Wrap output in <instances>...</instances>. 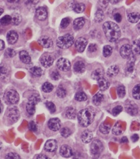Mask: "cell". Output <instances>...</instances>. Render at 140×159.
Listing matches in <instances>:
<instances>
[{
    "instance_id": "be15d7a7",
    "label": "cell",
    "mask_w": 140,
    "mask_h": 159,
    "mask_svg": "<svg viewBox=\"0 0 140 159\" xmlns=\"http://www.w3.org/2000/svg\"><path fill=\"white\" fill-rule=\"evenodd\" d=\"M8 2L11 3V4H15V3H18L20 1V0H7Z\"/></svg>"
},
{
    "instance_id": "f546056e",
    "label": "cell",
    "mask_w": 140,
    "mask_h": 159,
    "mask_svg": "<svg viewBox=\"0 0 140 159\" xmlns=\"http://www.w3.org/2000/svg\"><path fill=\"white\" fill-rule=\"evenodd\" d=\"M31 74L34 77H40L43 74L42 69L38 66H33L29 70Z\"/></svg>"
},
{
    "instance_id": "94428289",
    "label": "cell",
    "mask_w": 140,
    "mask_h": 159,
    "mask_svg": "<svg viewBox=\"0 0 140 159\" xmlns=\"http://www.w3.org/2000/svg\"><path fill=\"white\" fill-rule=\"evenodd\" d=\"M108 1H109V2L112 4H117L120 0H108Z\"/></svg>"
},
{
    "instance_id": "91938a15",
    "label": "cell",
    "mask_w": 140,
    "mask_h": 159,
    "mask_svg": "<svg viewBox=\"0 0 140 159\" xmlns=\"http://www.w3.org/2000/svg\"><path fill=\"white\" fill-rule=\"evenodd\" d=\"M0 42H1V48H0V49H1V51H2L5 48V43L2 39L0 41Z\"/></svg>"
},
{
    "instance_id": "60d3db41",
    "label": "cell",
    "mask_w": 140,
    "mask_h": 159,
    "mask_svg": "<svg viewBox=\"0 0 140 159\" xmlns=\"http://www.w3.org/2000/svg\"><path fill=\"white\" fill-rule=\"evenodd\" d=\"M54 89V86L50 82H45L42 86V90L45 93H50Z\"/></svg>"
},
{
    "instance_id": "ac0fdd59",
    "label": "cell",
    "mask_w": 140,
    "mask_h": 159,
    "mask_svg": "<svg viewBox=\"0 0 140 159\" xmlns=\"http://www.w3.org/2000/svg\"><path fill=\"white\" fill-rule=\"evenodd\" d=\"M81 139L83 143L87 144V143H90L92 140L93 134L91 131L89 130H86L83 131V133L81 134Z\"/></svg>"
},
{
    "instance_id": "7c38bea8",
    "label": "cell",
    "mask_w": 140,
    "mask_h": 159,
    "mask_svg": "<svg viewBox=\"0 0 140 159\" xmlns=\"http://www.w3.org/2000/svg\"><path fill=\"white\" fill-rule=\"evenodd\" d=\"M54 58L52 55L47 53L43 55L40 60L42 66L45 68L50 67L54 63Z\"/></svg>"
},
{
    "instance_id": "d6986e66",
    "label": "cell",
    "mask_w": 140,
    "mask_h": 159,
    "mask_svg": "<svg viewBox=\"0 0 140 159\" xmlns=\"http://www.w3.org/2000/svg\"><path fill=\"white\" fill-rule=\"evenodd\" d=\"M85 20L83 17H79L76 18L73 22V28L75 30H79L84 26Z\"/></svg>"
},
{
    "instance_id": "9f6ffc18",
    "label": "cell",
    "mask_w": 140,
    "mask_h": 159,
    "mask_svg": "<svg viewBox=\"0 0 140 159\" xmlns=\"http://www.w3.org/2000/svg\"><path fill=\"white\" fill-rule=\"evenodd\" d=\"M7 69L5 67V65H3V64H1V76H3V75H6L7 74Z\"/></svg>"
},
{
    "instance_id": "681fc988",
    "label": "cell",
    "mask_w": 140,
    "mask_h": 159,
    "mask_svg": "<svg viewBox=\"0 0 140 159\" xmlns=\"http://www.w3.org/2000/svg\"><path fill=\"white\" fill-rule=\"evenodd\" d=\"M98 50V46L95 43H91L89 45L88 51L91 53L95 52Z\"/></svg>"
},
{
    "instance_id": "4fadbf2b",
    "label": "cell",
    "mask_w": 140,
    "mask_h": 159,
    "mask_svg": "<svg viewBox=\"0 0 140 159\" xmlns=\"http://www.w3.org/2000/svg\"><path fill=\"white\" fill-rule=\"evenodd\" d=\"M57 147L58 143L57 141L54 139H50L47 140L45 143L44 149L47 152L52 153L55 152L57 150Z\"/></svg>"
},
{
    "instance_id": "6125c7cd",
    "label": "cell",
    "mask_w": 140,
    "mask_h": 159,
    "mask_svg": "<svg viewBox=\"0 0 140 159\" xmlns=\"http://www.w3.org/2000/svg\"><path fill=\"white\" fill-rule=\"evenodd\" d=\"M37 159H49V157H48L47 156H46L42 154V155H39V156H37Z\"/></svg>"
},
{
    "instance_id": "8992f818",
    "label": "cell",
    "mask_w": 140,
    "mask_h": 159,
    "mask_svg": "<svg viewBox=\"0 0 140 159\" xmlns=\"http://www.w3.org/2000/svg\"><path fill=\"white\" fill-rule=\"evenodd\" d=\"M6 99L11 105L16 104L19 101V95L15 90H10L7 92L5 96Z\"/></svg>"
},
{
    "instance_id": "4316f807",
    "label": "cell",
    "mask_w": 140,
    "mask_h": 159,
    "mask_svg": "<svg viewBox=\"0 0 140 159\" xmlns=\"http://www.w3.org/2000/svg\"><path fill=\"white\" fill-rule=\"evenodd\" d=\"M98 84L99 89L102 91H104L108 89L110 86L109 80L104 78V77L98 80Z\"/></svg>"
},
{
    "instance_id": "bcb514c9",
    "label": "cell",
    "mask_w": 140,
    "mask_h": 159,
    "mask_svg": "<svg viewBox=\"0 0 140 159\" xmlns=\"http://www.w3.org/2000/svg\"><path fill=\"white\" fill-rule=\"evenodd\" d=\"M4 55L7 58H12L15 56L16 52L11 48H8L6 49Z\"/></svg>"
},
{
    "instance_id": "11a10c76",
    "label": "cell",
    "mask_w": 140,
    "mask_h": 159,
    "mask_svg": "<svg viewBox=\"0 0 140 159\" xmlns=\"http://www.w3.org/2000/svg\"><path fill=\"white\" fill-rule=\"evenodd\" d=\"M113 18H114V20L118 23L120 22L122 20V16L120 13H116L113 16Z\"/></svg>"
},
{
    "instance_id": "e7e4bbea",
    "label": "cell",
    "mask_w": 140,
    "mask_h": 159,
    "mask_svg": "<svg viewBox=\"0 0 140 159\" xmlns=\"http://www.w3.org/2000/svg\"><path fill=\"white\" fill-rule=\"evenodd\" d=\"M137 29L138 30V31L140 32V21L138 22V24H137Z\"/></svg>"
},
{
    "instance_id": "db71d44e",
    "label": "cell",
    "mask_w": 140,
    "mask_h": 159,
    "mask_svg": "<svg viewBox=\"0 0 140 159\" xmlns=\"http://www.w3.org/2000/svg\"><path fill=\"white\" fill-rule=\"evenodd\" d=\"M51 78H52L53 80H57L60 78V74H59V73L57 71L54 70L52 73Z\"/></svg>"
},
{
    "instance_id": "836d02e7",
    "label": "cell",
    "mask_w": 140,
    "mask_h": 159,
    "mask_svg": "<svg viewBox=\"0 0 140 159\" xmlns=\"http://www.w3.org/2000/svg\"><path fill=\"white\" fill-rule=\"evenodd\" d=\"M110 129H111L110 125H109L108 124H106L104 123H102L99 128V130L100 133H102L104 134H108L110 132Z\"/></svg>"
},
{
    "instance_id": "277c9868",
    "label": "cell",
    "mask_w": 140,
    "mask_h": 159,
    "mask_svg": "<svg viewBox=\"0 0 140 159\" xmlns=\"http://www.w3.org/2000/svg\"><path fill=\"white\" fill-rule=\"evenodd\" d=\"M90 150L91 153L93 156H99L104 150V144L100 140H93L91 144Z\"/></svg>"
},
{
    "instance_id": "ab89813d",
    "label": "cell",
    "mask_w": 140,
    "mask_h": 159,
    "mask_svg": "<svg viewBox=\"0 0 140 159\" xmlns=\"http://www.w3.org/2000/svg\"><path fill=\"white\" fill-rule=\"evenodd\" d=\"M56 93H57V95L58 96V98H64V97H66V96L67 95V91L62 86L60 85L58 86V88H57Z\"/></svg>"
},
{
    "instance_id": "30bf717a",
    "label": "cell",
    "mask_w": 140,
    "mask_h": 159,
    "mask_svg": "<svg viewBox=\"0 0 140 159\" xmlns=\"http://www.w3.org/2000/svg\"><path fill=\"white\" fill-rule=\"evenodd\" d=\"M88 45V41L84 37H79L75 43V47L79 52H83Z\"/></svg>"
},
{
    "instance_id": "52a82bcc",
    "label": "cell",
    "mask_w": 140,
    "mask_h": 159,
    "mask_svg": "<svg viewBox=\"0 0 140 159\" xmlns=\"http://www.w3.org/2000/svg\"><path fill=\"white\" fill-rule=\"evenodd\" d=\"M6 116L11 122L15 123L19 118V111H18L16 107H11L7 111Z\"/></svg>"
},
{
    "instance_id": "03108f58",
    "label": "cell",
    "mask_w": 140,
    "mask_h": 159,
    "mask_svg": "<svg viewBox=\"0 0 140 159\" xmlns=\"http://www.w3.org/2000/svg\"><path fill=\"white\" fill-rule=\"evenodd\" d=\"M1 13H0V14L1 15V14H2V13H3V9L2 8H1Z\"/></svg>"
},
{
    "instance_id": "7dc6e473",
    "label": "cell",
    "mask_w": 140,
    "mask_h": 159,
    "mask_svg": "<svg viewBox=\"0 0 140 159\" xmlns=\"http://www.w3.org/2000/svg\"><path fill=\"white\" fill-rule=\"evenodd\" d=\"M70 22H71V20L69 18H64L62 19V21L61 22L60 26L63 29H65L70 25Z\"/></svg>"
},
{
    "instance_id": "e575fe53",
    "label": "cell",
    "mask_w": 140,
    "mask_h": 159,
    "mask_svg": "<svg viewBox=\"0 0 140 159\" xmlns=\"http://www.w3.org/2000/svg\"><path fill=\"white\" fill-rule=\"evenodd\" d=\"M66 115L68 119H74L77 116V111L73 107H69L66 111Z\"/></svg>"
},
{
    "instance_id": "816d5d0a",
    "label": "cell",
    "mask_w": 140,
    "mask_h": 159,
    "mask_svg": "<svg viewBox=\"0 0 140 159\" xmlns=\"http://www.w3.org/2000/svg\"><path fill=\"white\" fill-rule=\"evenodd\" d=\"M29 128L30 129V130H31L32 132H36L37 130V126L36 125V123L34 122H31L29 124Z\"/></svg>"
},
{
    "instance_id": "c3c4849f",
    "label": "cell",
    "mask_w": 140,
    "mask_h": 159,
    "mask_svg": "<svg viewBox=\"0 0 140 159\" xmlns=\"http://www.w3.org/2000/svg\"><path fill=\"white\" fill-rule=\"evenodd\" d=\"M5 159H21V157L15 153H10L7 154L5 157Z\"/></svg>"
},
{
    "instance_id": "5b68a950",
    "label": "cell",
    "mask_w": 140,
    "mask_h": 159,
    "mask_svg": "<svg viewBox=\"0 0 140 159\" xmlns=\"http://www.w3.org/2000/svg\"><path fill=\"white\" fill-rule=\"evenodd\" d=\"M125 109L129 115L131 116H135L137 115L138 107L134 101H127L125 103Z\"/></svg>"
},
{
    "instance_id": "cb8c5ba5",
    "label": "cell",
    "mask_w": 140,
    "mask_h": 159,
    "mask_svg": "<svg viewBox=\"0 0 140 159\" xmlns=\"http://www.w3.org/2000/svg\"><path fill=\"white\" fill-rule=\"evenodd\" d=\"M123 132H124V128L122 126L121 123L120 122L116 123L114 127L112 129V133L116 136H119L123 134Z\"/></svg>"
},
{
    "instance_id": "ba28073f",
    "label": "cell",
    "mask_w": 140,
    "mask_h": 159,
    "mask_svg": "<svg viewBox=\"0 0 140 159\" xmlns=\"http://www.w3.org/2000/svg\"><path fill=\"white\" fill-rule=\"evenodd\" d=\"M120 55L123 59H129L133 55L131 45L128 43L123 45L120 49Z\"/></svg>"
},
{
    "instance_id": "6da1fadb",
    "label": "cell",
    "mask_w": 140,
    "mask_h": 159,
    "mask_svg": "<svg viewBox=\"0 0 140 159\" xmlns=\"http://www.w3.org/2000/svg\"><path fill=\"white\" fill-rule=\"evenodd\" d=\"M102 28L105 37L111 43L117 41L121 36V30L119 26L113 22H104Z\"/></svg>"
},
{
    "instance_id": "ffe728a7",
    "label": "cell",
    "mask_w": 140,
    "mask_h": 159,
    "mask_svg": "<svg viewBox=\"0 0 140 159\" xmlns=\"http://www.w3.org/2000/svg\"><path fill=\"white\" fill-rule=\"evenodd\" d=\"M19 59L25 64H29L31 62V58L26 51H21L19 52Z\"/></svg>"
},
{
    "instance_id": "9a60e30c",
    "label": "cell",
    "mask_w": 140,
    "mask_h": 159,
    "mask_svg": "<svg viewBox=\"0 0 140 159\" xmlns=\"http://www.w3.org/2000/svg\"><path fill=\"white\" fill-rule=\"evenodd\" d=\"M35 16L37 19L39 21H43L46 20L47 18V12L46 9L43 7H39L36 10Z\"/></svg>"
},
{
    "instance_id": "8fae6325",
    "label": "cell",
    "mask_w": 140,
    "mask_h": 159,
    "mask_svg": "<svg viewBox=\"0 0 140 159\" xmlns=\"http://www.w3.org/2000/svg\"><path fill=\"white\" fill-rule=\"evenodd\" d=\"M61 121L58 118H52L48 122V127L53 132H56L61 128Z\"/></svg>"
},
{
    "instance_id": "b9f144b4",
    "label": "cell",
    "mask_w": 140,
    "mask_h": 159,
    "mask_svg": "<svg viewBox=\"0 0 140 159\" xmlns=\"http://www.w3.org/2000/svg\"><path fill=\"white\" fill-rule=\"evenodd\" d=\"M117 93L120 98H123L125 95V88L123 85H119L117 88Z\"/></svg>"
},
{
    "instance_id": "680465c9",
    "label": "cell",
    "mask_w": 140,
    "mask_h": 159,
    "mask_svg": "<svg viewBox=\"0 0 140 159\" xmlns=\"http://www.w3.org/2000/svg\"><path fill=\"white\" fill-rule=\"evenodd\" d=\"M128 142H129V140L126 137H123L121 139V143H128Z\"/></svg>"
},
{
    "instance_id": "f907efd6",
    "label": "cell",
    "mask_w": 140,
    "mask_h": 159,
    "mask_svg": "<svg viewBox=\"0 0 140 159\" xmlns=\"http://www.w3.org/2000/svg\"><path fill=\"white\" fill-rule=\"evenodd\" d=\"M29 100L34 101L35 103H38L40 101V98L39 95H37V94H33L32 95L30 96Z\"/></svg>"
},
{
    "instance_id": "ee69618b",
    "label": "cell",
    "mask_w": 140,
    "mask_h": 159,
    "mask_svg": "<svg viewBox=\"0 0 140 159\" xmlns=\"http://www.w3.org/2000/svg\"><path fill=\"white\" fill-rule=\"evenodd\" d=\"M123 107L120 105L115 106L114 108H113L112 111V114L114 116H117L119 115L120 113L123 111Z\"/></svg>"
},
{
    "instance_id": "9c48e42d",
    "label": "cell",
    "mask_w": 140,
    "mask_h": 159,
    "mask_svg": "<svg viewBox=\"0 0 140 159\" xmlns=\"http://www.w3.org/2000/svg\"><path fill=\"white\" fill-rule=\"evenodd\" d=\"M57 66L59 70L66 72L71 68V63L67 59L61 58L57 61Z\"/></svg>"
},
{
    "instance_id": "f35d334b",
    "label": "cell",
    "mask_w": 140,
    "mask_h": 159,
    "mask_svg": "<svg viewBox=\"0 0 140 159\" xmlns=\"http://www.w3.org/2000/svg\"><path fill=\"white\" fill-rule=\"evenodd\" d=\"M75 99L78 102H83L87 100V96L83 92H78L75 95Z\"/></svg>"
},
{
    "instance_id": "4dcf8cb0",
    "label": "cell",
    "mask_w": 140,
    "mask_h": 159,
    "mask_svg": "<svg viewBox=\"0 0 140 159\" xmlns=\"http://www.w3.org/2000/svg\"><path fill=\"white\" fill-rule=\"evenodd\" d=\"M73 9L77 13H82L85 9V5L83 3L75 2L73 4Z\"/></svg>"
},
{
    "instance_id": "e0dca14e",
    "label": "cell",
    "mask_w": 140,
    "mask_h": 159,
    "mask_svg": "<svg viewBox=\"0 0 140 159\" xmlns=\"http://www.w3.org/2000/svg\"><path fill=\"white\" fill-rule=\"evenodd\" d=\"M18 39V34L15 31H10L6 35V40L10 45L15 43Z\"/></svg>"
},
{
    "instance_id": "74e56055",
    "label": "cell",
    "mask_w": 140,
    "mask_h": 159,
    "mask_svg": "<svg viewBox=\"0 0 140 159\" xmlns=\"http://www.w3.org/2000/svg\"><path fill=\"white\" fill-rule=\"evenodd\" d=\"M113 52V48L110 46L109 45H106L104 46V49H103V55L104 57L108 58L109 57L112 53Z\"/></svg>"
},
{
    "instance_id": "6f0895ef",
    "label": "cell",
    "mask_w": 140,
    "mask_h": 159,
    "mask_svg": "<svg viewBox=\"0 0 140 159\" xmlns=\"http://www.w3.org/2000/svg\"><path fill=\"white\" fill-rule=\"evenodd\" d=\"M139 136L137 134H134L131 137V139L133 141V142H136L139 140Z\"/></svg>"
},
{
    "instance_id": "7bdbcfd3",
    "label": "cell",
    "mask_w": 140,
    "mask_h": 159,
    "mask_svg": "<svg viewBox=\"0 0 140 159\" xmlns=\"http://www.w3.org/2000/svg\"><path fill=\"white\" fill-rule=\"evenodd\" d=\"M60 134L63 138H67L71 135V131L68 127H62L60 130Z\"/></svg>"
},
{
    "instance_id": "f5cc1de1",
    "label": "cell",
    "mask_w": 140,
    "mask_h": 159,
    "mask_svg": "<svg viewBox=\"0 0 140 159\" xmlns=\"http://www.w3.org/2000/svg\"><path fill=\"white\" fill-rule=\"evenodd\" d=\"M108 2L109 1L108 0H101L99 1V6L101 8V10L106 8V7L108 6Z\"/></svg>"
},
{
    "instance_id": "f1b7e54d",
    "label": "cell",
    "mask_w": 140,
    "mask_h": 159,
    "mask_svg": "<svg viewBox=\"0 0 140 159\" xmlns=\"http://www.w3.org/2000/svg\"><path fill=\"white\" fill-rule=\"evenodd\" d=\"M104 96L100 93H98L95 95L92 99L93 103L95 106H98L100 105L104 101Z\"/></svg>"
},
{
    "instance_id": "2e32d148",
    "label": "cell",
    "mask_w": 140,
    "mask_h": 159,
    "mask_svg": "<svg viewBox=\"0 0 140 159\" xmlns=\"http://www.w3.org/2000/svg\"><path fill=\"white\" fill-rule=\"evenodd\" d=\"M60 155L66 158H68L73 156V150L67 144H64L61 146L60 148Z\"/></svg>"
},
{
    "instance_id": "603a6c76",
    "label": "cell",
    "mask_w": 140,
    "mask_h": 159,
    "mask_svg": "<svg viewBox=\"0 0 140 159\" xmlns=\"http://www.w3.org/2000/svg\"><path fill=\"white\" fill-rule=\"evenodd\" d=\"M85 65L83 61H77L74 65V70L77 74H82L85 70Z\"/></svg>"
},
{
    "instance_id": "d590c367",
    "label": "cell",
    "mask_w": 140,
    "mask_h": 159,
    "mask_svg": "<svg viewBox=\"0 0 140 159\" xmlns=\"http://www.w3.org/2000/svg\"><path fill=\"white\" fill-rule=\"evenodd\" d=\"M22 21V16L20 14L15 13L12 16V24L14 25H18Z\"/></svg>"
},
{
    "instance_id": "d4e9b609",
    "label": "cell",
    "mask_w": 140,
    "mask_h": 159,
    "mask_svg": "<svg viewBox=\"0 0 140 159\" xmlns=\"http://www.w3.org/2000/svg\"><path fill=\"white\" fill-rule=\"evenodd\" d=\"M104 70L101 68H98L93 70L91 74V78L92 79L96 80H99L102 78L104 77Z\"/></svg>"
},
{
    "instance_id": "8d00e7d4",
    "label": "cell",
    "mask_w": 140,
    "mask_h": 159,
    "mask_svg": "<svg viewBox=\"0 0 140 159\" xmlns=\"http://www.w3.org/2000/svg\"><path fill=\"white\" fill-rule=\"evenodd\" d=\"M0 23L2 26H6L12 23V16H5L2 17L0 20Z\"/></svg>"
},
{
    "instance_id": "3957f363",
    "label": "cell",
    "mask_w": 140,
    "mask_h": 159,
    "mask_svg": "<svg viewBox=\"0 0 140 159\" xmlns=\"http://www.w3.org/2000/svg\"><path fill=\"white\" fill-rule=\"evenodd\" d=\"M74 43V38L71 34H66L58 38L56 41L57 47L61 49H66L71 47Z\"/></svg>"
},
{
    "instance_id": "484cf974",
    "label": "cell",
    "mask_w": 140,
    "mask_h": 159,
    "mask_svg": "<svg viewBox=\"0 0 140 159\" xmlns=\"http://www.w3.org/2000/svg\"><path fill=\"white\" fill-rule=\"evenodd\" d=\"M127 20L131 23H137L140 20V14L137 12H131L127 16Z\"/></svg>"
},
{
    "instance_id": "7402d4cb",
    "label": "cell",
    "mask_w": 140,
    "mask_h": 159,
    "mask_svg": "<svg viewBox=\"0 0 140 159\" xmlns=\"http://www.w3.org/2000/svg\"><path fill=\"white\" fill-rule=\"evenodd\" d=\"M34 101L29 100V102L27 103L26 106V111L30 115H33L36 111V105Z\"/></svg>"
},
{
    "instance_id": "44dd1931",
    "label": "cell",
    "mask_w": 140,
    "mask_h": 159,
    "mask_svg": "<svg viewBox=\"0 0 140 159\" xmlns=\"http://www.w3.org/2000/svg\"><path fill=\"white\" fill-rule=\"evenodd\" d=\"M119 67L117 65H113L110 66L108 69L107 75L110 78H112V77H114L116 75H117L119 73Z\"/></svg>"
},
{
    "instance_id": "83f0119b",
    "label": "cell",
    "mask_w": 140,
    "mask_h": 159,
    "mask_svg": "<svg viewBox=\"0 0 140 159\" xmlns=\"http://www.w3.org/2000/svg\"><path fill=\"white\" fill-rule=\"evenodd\" d=\"M131 48L133 55L140 54V38L133 41L131 45Z\"/></svg>"
},
{
    "instance_id": "f6af8a7d",
    "label": "cell",
    "mask_w": 140,
    "mask_h": 159,
    "mask_svg": "<svg viewBox=\"0 0 140 159\" xmlns=\"http://www.w3.org/2000/svg\"><path fill=\"white\" fill-rule=\"evenodd\" d=\"M46 106L47 108L48 109V110L50 111L52 113H54L56 111V107L55 105L52 102H47L46 103Z\"/></svg>"
},
{
    "instance_id": "5bb4252c",
    "label": "cell",
    "mask_w": 140,
    "mask_h": 159,
    "mask_svg": "<svg viewBox=\"0 0 140 159\" xmlns=\"http://www.w3.org/2000/svg\"><path fill=\"white\" fill-rule=\"evenodd\" d=\"M39 43L45 48H49L53 45V41L52 38L46 35L42 36L38 40Z\"/></svg>"
},
{
    "instance_id": "1f68e13d",
    "label": "cell",
    "mask_w": 140,
    "mask_h": 159,
    "mask_svg": "<svg viewBox=\"0 0 140 159\" xmlns=\"http://www.w3.org/2000/svg\"><path fill=\"white\" fill-rule=\"evenodd\" d=\"M132 96L135 100H140V84H137L132 90Z\"/></svg>"
},
{
    "instance_id": "d6a6232c",
    "label": "cell",
    "mask_w": 140,
    "mask_h": 159,
    "mask_svg": "<svg viewBox=\"0 0 140 159\" xmlns=\"http://www.w3.org/2000/svg\"><path fill=\"white\" fill-rule=\"evenodd\" d=\"M104 15L103 10L101 9L97 10L95 14V21L96 22H101L104 21Z\"/></svg>"
},
{
    "instance_id": "7a4b0ae2",
    "label": "cell",
    "mask_w": 140,
    "mask_h": 159,
    "mask_svg": "<svg viewBox=\"0 0 140 159\" xmlns=\"http://www.w3.org/2000/svg\"><path fill=\"white\" fill-rule=\"evenodd\" d=\"M95 116L93 110L87 108L79 111L77 114L78 122L83 127H88L92 122Z\"/></svg>"
}]
</instances>
